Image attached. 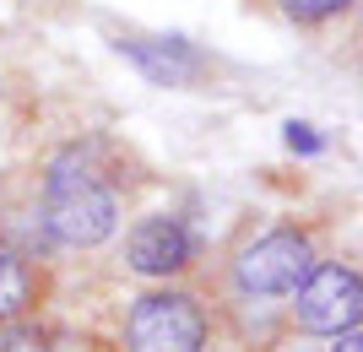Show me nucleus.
Returning a JSON list of instances; mask_svg holds the SVG:
<instances>
[{
  "label": "nucleus",
  "mask_w": 363,
  "mask_h": 352,
  "mask_svg": "<svg viewBox=\"0 0 363 352\" xmlns=\"http://www.w3.org/2000/svg\"><path fill=\"white\" fill-rule=\"evenodd\" d=\"M44 228L55 244L71 249H98L120 228V190L98 169V147L76 141L49 163L44 179Z\"/></svg>",
  "instance_id": "obj_1"
},
{
  "label": "nucleus",
  "mask_w": 363,
  "mask_h": 352,
  "mask_svg": "<svg viewBox=\"0 0 363 352\" xmlns=\"http://www.w3.org/2000/svg\"><path fill=\"white\" fill-rule=\"evenodd\" d=\"M206 347V309L196 293L152 288L125 314V352H201Z\"/></svg>",
  "instance_id": "obj_2"
},
{
  "label": "nucleus",
  "mask_w": 363,
  "mask_h": 352,
  "mask_svg": "<svg viewBox=\"0 0 363 352\" xmlns=\"http://www.w3.org/2000/svg\"><path fill=\"white\" fill-rule=\"evenodd\" d=\"M315 266V244H309V233L298 228H272L260 233L255 244L239 249V261H233V288L244 298H282L293 293L309 276Z\"/></svg>",
  "instance_id": "obj_3"
},
{
  "label": "nucleus",
  "mask_w": 363,
  "mask_h": 352,
  "mask_svg": "<svg viewBox=\"0 0 363 352\" xmlns=\"http://www.w3.org/2000/svg\"><path fill=\"white\" fill-rule=\"evenodd\" d=\"M363 314V282L352 266H309L298 288H293V320L298 331H315V336H336L358 325Z\"/></svg>",
  "instance_id": "obj_4"
},
{
  "label": "nucleus",
  "mask_w": 363,
  "mask_h": 352,
  "mask_svg": "<svg viewBox=\"0 0 363 352\" xmlns=\"http://www.w3.org/2000/svg\"><path fill=\"white\" fill-rule=\"evenodd\" d=\"M125 261H130L136 276H157V282H168V276L190 271V261H196V239H190V228H184L179 217L152 212V217H141L136 228H130V239H125Z\"/></svg>",
  "instance_id": "obj_5"
},
{
  "label": "nucleus",
  "mask_w": 363,
  "mask_h": 352,
  "mask_svg": "<svg viewBox=\"0 0 363 352\" xmlns=\"http://www.w3.org/2000/svg\"><path fill=\"white\" fill-rule=\"evenodd\" d=\"M125 60L136 65L147 81L157 87H190V81L206 76V55H201L190 38H147V33H120L114 44Z\"/></svg>",
  "instance_id": "obj_6"
},
{
  "label": "nucleus",
  "mask_w": 363,
  "mask_h": 352,
  "mask_svg": "<svg viewBox=\"0 0 363 352\" xmlns=\"http://www.w3.org/2000/svg\"><path fill=\"white\" fill-rule=\"evenodd\" d=\"M38 298V276L33 266L16 255V249H0V325L6 320H22Z\"/></svg>",
  "instance_id": "obj_7"
},
{
  "label": "nucleus",
  "mask_w": 363,
  "mask_h": 352,
  "mask_svg": "<svg viewBox=\"0 0 363 352\" xmlns=\"http://www.w3.org/2000/svg\"><path fill=\"white\" fill-rule=\"evenodd\" d=\"M277 6H282L293 22H303V28H315V22H331V16L352 11V0H277Z\"/></svg>",
  "instance_id": "obj_8"
},
{
  "label": "nucleus",
  "mask_w": 363,
  "mask_h": 352,
  "mask_svg": "<svg viewBox=\"0 0 363 352\" xmlns=\"http://www.w3.org/2000/svg\"><path fill=\"white\" fill-rule=\"evenodd\" d=\"M0 352H55V347H49V336L38 325H11V331L0 336Z\"/></svg>",
  "instance_id": "obj_9"
},
{
  "label": "nucleus",
  "mask_w": 363,
  "mask_h": 352,
  "mask_svg": "<svg viewBox=\"0 0 363 352\" xmlns=\"http://www.w3.org/2000/svg\"><path fill=\"white\" fill-rule=\"evenodd\" d=\"M288 147H293V152H320L325 141H320L315 130H309V125H298V120H293V125H288Z\"/></svg>",
  "instance_id": "obj_10"
},
{
  "label": "nucleus",
  "mask_w": 363,
  "mask_h": 352,
  "mask_svg": "<svg viewBox=\"0 0 363 352\" xmlns=\"http://www.w3.org/2000/svg\"><path fill=\"white\" fill-rule=\"evenodd\" d=\"M331 352H363V336H358V325H347V331H336V347Z\"/></svg>",
  "instance_id": "obj_11"
}]
</instances>
